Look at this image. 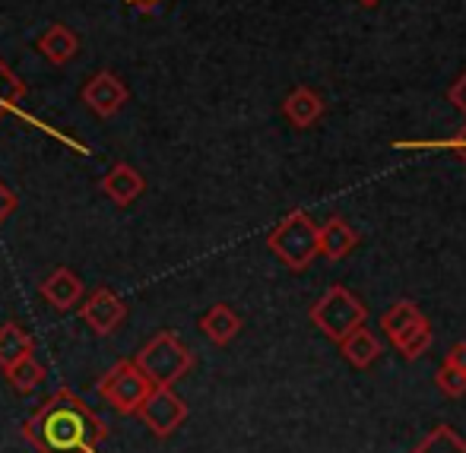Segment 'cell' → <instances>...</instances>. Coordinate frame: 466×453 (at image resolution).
Listing matches in <instances>:
<instances>
[{"label":"cell","instance_id":"7","mask_svg":"<svg viewBox=\"0 0 466 453\" xmlns=\"http://www.w3.org/2000/svg\"><path fill=\"white\" fill-rule=\"evenodd\" d=\"M83 102H86V108L93 111L98 117H115L117 111L127 105L130 92L124 86V80L117 74H111V70H98L86 80V86H83Z\"/></svg>","mask_w":466,"mask_h":453},{"label":"cell","instance_id":"8","mask_svg":"<svg viewBox=\"0 0 466 453\" xmlns=\"http://www.w3.org/2000/svg\"><path fill=\"white\" fill-rule=\"evenodd\" d=\"M80 314L89 324V330H96L98 337H108V333H115L117 327L124 324V317H127V305H124L111 288H96V292L83 301Z\"/></svg>","mask_w":466,"mask_h":453},{"label":"cell","instance_id":"1","mask_svg":"<svg viewBox=\"0 0 466 453\" xmlns=\"http://www.w3.org/2000/svg\"><path fill=\"white\" fill-rule=\"evenodd\" d=\"M105 435L102 418L67 387L51 393L23 422V438L38 453H93Z\"/></svg>","mask_w":466,"mask_h":453},{"label":"cell","instance_id":"10","mask_svg":"<svg viewBox=\"0 0 466 453\" xmlns=\"http://www.w3.org/2000/svg\"><path fill=\"white\" fill-rule=\"evenodd\" d=\"M324 111H327L324 98H320L311 86H295L286 96V102H282V115H286V121L292 124L295 130L314 127V124L324 117Z\"/></svg>","mask_w":466,"mask_h":453},{"label":"cell","instance_id":"16","mask_svg":"<svg viewBox=\"0 0 466 453\" xmlns=\"http://www.w3.org/2000/svg\"><path fill=\"white\" fill-rule=\"evenodd\" d=\"M32 349H35V339L29 337V330H23L19 324L0 327V367L4 371L16 367L23 358H29Z\"/></svg>","mask_w":466,"mask_h":453},{"label":"cell","instance_id":"17","mask_svg":"<svg viewBox=\"0 0 466 453\" xmlns=\"http://www.w3.org/2000/svg\"><path fill=\"white\" fill-rule=\"evenodd\" d=\"M419 320H425V314L419 311V305H412V301H397L393 307H387L384 314H380V330H384V337L390 339H400L406 330H412V327L419 324Z\"/></svg>","mask_w":466,"mask_h":453},{"label":"cell","instance_id":"14","mask_svg":"<svg viewBox=\"0 0 466 453\" xmlns=\"http://www.w3.org/2000/svg\"><path fill=\"white\" fill-rule=\"evenodd\" d=\"M200 330H203V337H207L209 343L228 346L241 333V317L228 305H213L200 317Z\"/></svg>","mask_w":466,"mask_h":453},{"label":"cell","instance_id":"25","mask_svg":"<svg viewBox=\"0 0 466 453\" xmlns=\"http://www.w3.org/2000/svg\"><path fill=\"white\" fill-rule=\"evenodd\" d=\"M16 206H19L16 194H13V190L6 187L4 181H0V226H4V222L10 219L13 213H16Z\"/></svg>","mask_w":466,"mask_h":453},{"label":"cell","instance_id":"18","mask_svg":"<svg viewBox=\"0 0 466 453\" xmlns=\"http://www.w3.org/2000/svg\"><path fill=\"white\" fill-rule=\"evenodd\" d=\"M412 453H466V438L454 425H435Z\"/></svg>","mask_w":466,"mask_h":453},{"label":"cell","instance_id":"27","mask_svg":"<svg viewBox=\"0 0 466 453\" xmlns=\"http://www.w3.org/2000/svg\"><path fill=\"white\" fill-rule=\"evenodd\" d=\"M127 6H137V10H153V6H159L162 0H124Z\"/></svg>","mask_w":466,"mask_h":453},{"label":"cell","instance_id":"4","mask_svg":"<svg viewBox=\"0 0 466 453\" xmlns=\"http://www.w3.org/2000/svg\"><path fill=\"white\" fill-rule=\"evenodd\" d=\"M134 362L153 380V387H175V380H181L194 367V356L175 333L162 330L137 352Z\"/></svg>","mask_w":466,"mask_h":453},{"label":"cell","instance_id":"24","mask_svg":"<svg viewBox=\"0 0 466 453\" xmlns=\"http://www.w3.org/2000/svg\"><path fill=\"white\" fill-rule=\"evenodd\" d=\"M448 102L454 105L457 111H461V115L466 117V70L461 76H457L454 83H451V89H448Z\"/></svg>","mask_w":466,"mask_h":453},{"label":"cell","instance_id":"19","mask_svg":"<svg viewBox=\"0 0 466 453\" xmlns=\"http://www.w3.org/2000/svg\"><path fill=\"white\" fill-rule=\"evenodd\" d=\"M431 339H435V333H431V324H429V317H425V320H419L412 330H406L400 339H393V346H397V352L406 362H412V358H422L425 352H429Z\"/></svg>","mask_w":466,"mask_h":453},{"label":"cell","instance_id":"3","mask_svg":"<svg viewBox=\"0 0 466 453\" xmlns=\"http://www.w3.org/2000/svg\"><path fill=\"white\" fill-rule=\"evenodd\" d=\"M365 317H369V307L346 286H330L311 305V324L333 343H343L352 330L365 324Z\"/></svg>","mask_w":466,"mask_h":453},{"label":"cell","instance_id":"21","mask_svg":"<svg viewBox=\"0 0 466 453\" xmlns=\"http://www.w3.org/2000/svg\"><path fill=\"white\" fill-rule=\"evenodd\" d=\"M23 98H25V83L0 61V121H4L10 111H16Z\"/></svg>","mask_w":466,"mask_h":453},{"label":"cell","instance_id":"6","mask_svg":"<svg viewBox=\"0 0 466 453\" xmlns=\"http://www.w3.org/2000/svg\"><path fill=\"white\" fill-rule=\"evenodd\" d=\"M140 422L153 431L156 438H168L172 431H178L187 418V406L172 387H153L147 399L140 406Z\"/></svg>","mask_w":466,"mask_h":453},{"label":"cell","instance_id":"11","mask_svg":"<svg viewBox=\"0 0 466 453\" xmlns=\"http://www.w3.org/2000/svg\"><path fill=\"white\" fill-rule=\"evenodd\" d=\"M38 55H42L45 61L57 64V67H64V64H70L80 55V35L64 23L48 25V29L38 35Z\"/></svg>","mask_w":466,"mask_h":453},{"label":"cell","instance_id":"15","mask_svg":"<svg viewBox=\"0 0 466 453\" xmlns=\"http://www.w3.org/2000/svg\"><path fill=\"white\" fill-rule=\"evenodd\" d=\"M339 352H343V358L352 367L365 371V367H371L380 358V339L374 337L369 327L362 324L359 330H352L350 337H346L343 343H339Z\"/></svg>","mask_w":466,"mask_h":453},{"label":"cell","instance_id":"28","mask_svg":"<svg viewBox=\"0 0 466 453\" xmlns=\"http://www.w3.org/2000/svg\"><path fill=\"white\" fill-rule=\"evenodd\" d=\"M359 4H362V6H378L380 0H359Z\"/></svg>","mask_w":466,"mask_h":453},{"label":"cell","instance_id":"2","mask_svg":"<svg viewBox=\"0 0 466 453\" xmlns=\"http://www.w3.org/2000/svg\"><path fill=\"white\" fill-rule=\"evenodd\" d=\"M267 247L277 254L279 264L301 273V270H308V267L314 264V257L320 254V226H314V219L305 209H292V213L267 235Z\"/></svg>","mask_w":466,"mask_h":453},{"label":"cell","instance_id":"23","mask_svg":"<svg viewBox=\"0 0 466 453\" xmlns=\"http://www.w3.org/2000/svg\"><path fill=\"white\" fill-rule=\"evenodd\" d=\"M435 384H438V390H444L448 397L457 399V397H463V393H466V371L444 362L435 371Z\"/></svg>","mask_w":466,"mask_h":453},{"label":"cell","instance_id":"9","mask_svg":"<svg viewBox=\"0 0 466 453\" xmlns=\"http://www.w3.org/2000/svg\"><path fill=\"white\" fill-rule=\"evenodd\" d=\"M38 292H42V298L48 301L51 307L70 311V307H76L83 301V279L70 270V267H57V270H51L45 276Z\"/></svg>","mask_w":466,"mask_h":453},{"label":"cell","instance_id":"26","mask_svg":"<svg viewBox=\"0 0 466 453\" xmlns=\"http://www.w3.org/2000/svg\"><path fill=\"white\" fill-rule=\"evenodd\" d=\"M444 362L461 367V371H466V343H454L448 349V356H444Z\"/></svg>","mask_w":466,"mask_h":453},{"label":"cell","instance_id":"22","mask_svg":"<svg viewBox=\"0 0 466 453\" xmlns=\"http://www.w3.org/2000/svg\"><path fill=\"white\" fill-rule=\"evenodd\" d=\"M4 374H6V380H10L13 390H19V393H32L45 380V367L35 362V356L23 358L16 367H10V371H4Z\"/></svg>","mask_w":466,"mask_h":453},{"label":"cell","instance_id":"13","mask_svg":"<svg viewBox=\"0 0 466 453\" xmlns=\"http://www.w3.org/2000/svg\"><path fill=\"white\" fill-rule=\"evenodd\" d=\"M359 245V232L339 216H330V219L320 226V257H327L330 264L337 260H346Z\"/></svg>","mask_w":466,"mask_h":453},{"label":"cell","instance_id":"12","mask_svg":"<svg viewBox=\"0 0 466 453\" xmlns=\"http://www.w3.org/2000/svg\"><path fill=\"white\" fill-rule=\"evenodd\" d=\"M143 190H147V178H143L134 166H127V162L115 166L102 178V194L108 196L111 203H117V206H130Z\"/></svg>","mask_w":466,"mask_h":453},{"label":"cell","instance_id":"5","mask_svg":"<svg viewBox=\"0 0 466 453\" xmlns=\"http://www.w3.org/2000/svg\"><path fill=\"white\" fill-rule=\"evenodd\" d=\"M98 393L115 406L124 416H137L143 406V399L153 393V380L140 371V365L130 358V362H117L98 380Z\"/></svg>","mask_w":466,"mask_h":453},{"label":"cell","instance_id":"20","mask_svg":"<svg viewBox=\"0 0 466 453\" xmlns=\"http://www.w3.org/2000/svg\"><path fill=\"white\" fill-rule=\"evenodd\" d=\"M393 149H412V153H419V149H438V153L461 156V159L466 162V124L457 130L454 136H448V140H397L393 143Z\"/></svg>","mask_w":466,"mask_h":453}]
</instances>
